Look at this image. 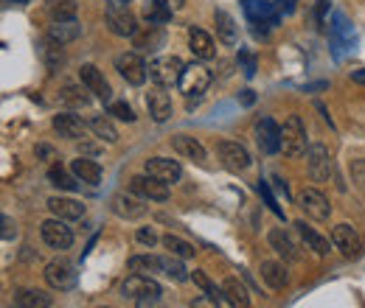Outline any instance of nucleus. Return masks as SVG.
<instances>
[{
	"mask_svg": "<svg viewBox=\"0 0 365 308\" xmlns=\"http://www.w3.org/2000/svg\"><path fill=\"white\" fill-rule=\"evenodd\" d=\"M121 297L133 300L138 308H152V306H158V300H160V283L152 280L149 275L133 272V275L121 283Z\"/></svg>",
	"mask_w": 365,
	"mask_h": 308,
	"instance_id": "obj_1",
	"label": "nucleus"
},
{
	"mask_svg": "<svg viewBox=\"0 0 365 308\" xmlns=\"http://www.w3.org/2000/svg\"><path fill=\"white\" fill-rule=\"evenodd\" d=\"M307 129H304V121L298 115H289L281 127V152L287 157H301L307 154Z\"/></svg>",
	"mask_w": 365,
	"mask_h": 308,
	"instance_id": "obj_2",
	"label": "nucleus"
},
{
	"mask_svg": "<svg viewBox=\"0 0 365 308\" xmlns=\"http://www.w3.org/2000/svg\"><path fill=\"white\" fill-rule=\"evenodd\" d=\"M182 68L185 65L178 56H158V59L149 62V79L158 87H175V85H180Z\"/></svg>",
	"mask_w": 365,
	"mask_h": 308,
	"instance_id": "obj_3",
	"label": "nucleus"
},
{
	"mask_svg": "<svg viewBox=\"0 0 365 308\" xmlns=\"http://www.w3.org/2000/svg\"><path fill=\"white\" fill-rule=\"evenodd\" d=\"M46 283L56 292H71L76 283H79V272L76 264L68 261V258H53L46 266Z\"/></svg>",
	"mask_w": 365,
	"mask_h": 308,
	"instance_id": "obj_4",
	"label": "nucleus"
},
{
	"mask_svg": "<svg viewBox=\"0 0 365 308\" xmlns=\"http://www.w3.org/2000/svg\"><path fill=\"white\" fill-rule=\"evenodd\" d=\"M115 70L121 73V79H124L127 85H135V87H140V85L146 82V76H149V65L140 59V53H135V51L121 53V56L115 59Z\"/></svg>",
	"mask_w": 365,
	"mask_h": 308,
	"instance_id": "obj_5",
	"label": "nucleus"
},
{
	"mask_svg": "<svg viewBox=\"0 0 365 308\" xmlns=\"http://www.w3.org/2000/svg\"><path fill=\"white\" fill-rule=\"evenodd\" d=\"M307 169H309V174H312L315 182H329L334 176V163H331V154H329L326 146L312 143L307 149Z\"/></svg>",
	"mask_w": 365,
	"mask_h": 308,
	"instance_id": "obj_6",
	"label": "nucleus"
},
{
	"mask_svg": "<svg viewBox=\"0 0 365 308\" xmlns=\"http://www.w3.org/2000/svg\"><path fill=\"white\" fill-rule=\"evenodd\" d=\"M107 28L115 34V37H135L138 31V20L135 14L127 9V6H107Z\"/></svg>",
	"mask_w": 365,
	"mask_h": 308,
	"instance_id": "obj_7",
	"label": "nucleus"
},
{
	"mask_svg": "<svg viewBox=\"0 0 365 308\" xmlns=\"http://www.w3.org/2000/svg\"><path fill=\"white\" fill-rule=\"evenodd\" d=\"M130 191L143 196V199H152V202H166L169 199V185L155 179V176H149L146 171L130 179Z\"/></svg>",
	"mask_w": 365,
	"mask_h": 308,
	"instance_id": "obj_8",
	"label": "nucleus"
},
{
	"mask_svg": "<svg viewBox=\"0 0 365 308\" xmlns=\"http://www.w3.org/2000/svg\"><path fill=\"white\" fill-rule=\"evenodd\" d=\"M331 244L346 255V258H357L363 253V238L351 224H337L331 230Z\"/></svg>",
	"mask_w": 365,
	"mask_h": 308,
	"instance_id": "obj_9",
	"label": "nucleus"
},
{
	"mask_svg": "<svg viewBox=\"0 0 365 308\" xmlns=\"http://www.w3.org/2000/svg\"><path fill=\"white\" fill-rule=\"evenodd\" d=\"M208 85H211V73L202 68V65H185L182 68V76H180V90L191 98H197V95H202L205 90H208Z\"/></svg>",
	"mask_w": 365,
	"mask_h": 308,
	"instance_id": "obj_10",
	"label": "nucleus"
},
{
	"mask_svg": "<svg viewBox=\"0 0 365 308\" xmlns=\"http://www.w3.org/2000/svg\"><path fill=\"white\" fill-rule=\"evenodd\" d=\"M43 241L51 250H68L73 244V230L65 224V219H48L43 221Z\"/></svg>",
	"mask_w": 365,
	"mask_h": 308,
	"instance_id": "obj_11",
	"label": "nucleus"
},
{
	"mask_svg": "<svg viewBox=\"0 0 365 308\" xmlns=\"http://www.w3.org/2000/svg\"><path fill=\"white\" fill-rule=\"evenodd\" d=\"M217 152H220L222 166H225V169H230V171H245V169L250 166V154H247V149H245L242 143L222 140V143L217 146Z\"/></svg>",
	"mask_w": 365,
	"mask_h": 308,
	"instance_id": "obj_12",
	"label": "nucleus"
},
{
	"mask_svg": "<svg viewBox=\"0 0 365 308\" xmlns=\"http://www.w3.org/2000/svg\"><path fill=\"white\" fill-rule=\"evenodd\" d=\"M143 171L149 176H155V179H160V182H166V185H175L182 176L180 163L178 160H169V157H152V160H146Z\"/></svg>",
	"mask_w": 365,
	"mask_h": 308,
	"instance_id": "obj_13",
	"label": "nucleus"
},
{
	"mask_svg": "<svg viewBox=\"0 0 365 308\" xmlns=\"http://www.w3.org/2000/svg\"><path fill=\"white\" fill-rule=\"evenodd\" d=\"M256 143L264 154H275L281 152V127L275 124L273 118H262L256 124Z\"/></svg>",
	"mask_w": 365,
	"mask_h": 308,
	"instance_id": "obj_14",
	"label": "nucleus"
},
{
	"mask_svg": "<svg viewBox=\"0 0 365 308\" xmlns=\"http://www.w3.org/2000/svg\"><path fill=\"white\" fill-rule=\"evenodd\" d=\"M245 14L253 26H278V11L267 0H245Z\"/></svg>",
	"mask_w": 365,
	"mask_h": 308,
	"instance_id": "obj_15",
	"label": "nucleus"
},
{
	"mask_svg": "<svg viewBox=\"0 0 365 308\" xmlns=\"http://www.w3.org/2000/svg\"><path fill=\"white\" fill-rule=\"evenodd\" d=\"M301 208L307 211V216H312L315 221H326L331 216V205H329V199L315 191V188H307L304 193H301Z\"/></svg>",
	"mask_w": 365,
	"mask_h": 308,
	"instance_id": "obj_16",
	"label": "nucleus"
},
{
	"mask_svg": "<svg viewBox=\"0 0 365 308\" xmlns=\"http://www.w3.org/2000/svg\"><path fill=\"white\" fill-rule=\"evenodd\" d=\"M79 76H82V85L91 90L96 98H101V101H110V85H107V79H104V73L96 68V65H82V70H79Z\"/></svg>",
	"mask_w": 365,
	"mask_h": 308,
	"instance_id": "obj_17",
	"label": "nucleus"
},
{
	"mask_svg": "<svg viewBox=\"0 0 365 308\" xmlns=\"http://www.w3.org/2000/svg\"><path fill=\"white\" fill-rule=\"evenodd\" d=\"M53 129L59 132V137H68V140H82L88 132V124L71 112H62V115H53Z\"/></svg>",
	"mask_w": 365,
	"mask_h": 308,
	"instance_id": "obj_18",
	"label": "nucleus"
},
{
	"mask_svg": "<svg viewBox=\"0 0 365 308\" xmlns=\"http://www.w3.org/2000/svg\"><path fill=\"white\" fill-rule=\"evenodd\" d=\"M188 45H191V53L197 59H214L217 56V45H214V37L202 28H188Z\"/></svg>",
	"mask_w": 365,
	"mask_h": 308,
	"instance_id": "obj_19",
	"label": "nucleus"
},
{
	"mask_svg": "<svg viewBox=\"0 0 365 308\" xmlns=\"http://www.w3.org/2000/svg\"><path fill=\"white\" fill-rule=\"evenodd\" d=\"M48 211H51L56 219H65V221H73V219H82V216H85V205L76 202V199H65V196H53V199H48Z\"/></svg>",
	"mask_w": 365,
	"mask_h": 308,
	"instance_id": "obj_20",
	"label": "nucleus"
},
{
	"mask_svg": "<svg viewBox=\"0 0 365 308\" xmlns=\"http://www.w3.org/2000/svg\"><path fill=\"white\" fill-rule=\"evenodd\" d=\"M113 213L121 219H140L146 213V205L133 193H118L113 196Z\"/></svg>",
	"mask_w": 365,
	"mask_h": 308,
	"instance_id": "obj_21",
	"label": "nucleus"
},
{
	"mask_svg": "<svg viewBox=\"0 0 365 308\" xmlns=\"http://www.w3.org/2000/svg\"><path fill=\"white\" fill-rule=\"evenodd\" d=\"M146 110H149V115H152L158 124H163V121L172 118V98L160 87L149 90V95H146Z\"/></svg>",
	"mask_w": 365,
	"mask_h": 308,
	"instance_id": "obj_22",
	"label": "nucleus"
},
{
	"mask_svg": "<svg viewBox=\"0 0 365 308\" xmlns=\"http://www.w3.org/2000/svg\"><path fill=\"white\" fill-rule=\"evenodd\" d=\"M172 146H175V152L185 157V160H194V163H205V149H202V143L197 140V137H188V134H175L172 137Z\"/></svg>",
	"mask_w": 365,
	"mask_h": 308,
	"instance_id": "obj_23",
	"label": "nucleus"
},
{
	"mask_svg": "<svg viewBox=\"0 0 365 308\" xmlns=\"http://www.w3.org/2000/svg\"><path fill=\"white\" fill-rule=\"evenodd\" d=\"M133 43H135L138 51H158L163 45V28L155 26V23H149L146 28H138Z\"/></svg>",
	"mask_w": 365,
	"mask_h": 308,
	"instance_id": "obj_24",
	"label": "nucleus"
},
{
	"mask_svg": "<svg viewBox=\"0 0 365 308\" xmlns=\"http://www.w3.org/2000/svg\"><path fill=\"white\" fill-rule=\"evenodd\" d=\"M71 171H73V176H79V182H88V185L101 182V166L96 160H88V157H76L71 163Z\"/></svg>",
	"mask_w": 365,
	"mask_h": 308,
	"instance_id": "obj_25",
	"label": "nucleus"
},
{
	"mask_svg": "<svg viewBox=\"0 0 365 308\" xmlns=\"http://www.w3.org/2000/svg\"><path fill=\"white\" fill-rule=\"evenodd\" d=\"M11 308H51V294L40 292V289H20L14 294Z\"/></svg>",
	"mask_w": 365,
	"mask_h": 308,
	"instance_id": "obj_26",
	"label": "nucleus"
},
{
	"mask_svg": "<svg viewBox=\"0 0 365 308\" xmlns=\"http://www.w3.org/2000/svg\"><path fill=\"white\" fill-rule=\"evenodd\" d=\"M79 37H82V26H79L76 20L53 23V26H51V31H48V40H53V43H59V45L73 43V40H79Z\"/></svg>",
	"mask_w": 365,
	"mask_h": 308,
	"instance_id": "obj_27",
	"label": "nucleus"
},
{
	"mask_svg": "<svg viewBox=\"0 0 365 308\" xmlns=\"http://www.w3.org/2000/svg\"><path fill=\"white\" fill-rule=\"evenodd\" d=\"M267 241H270V247H273L284 261H298V247L292 244V238H289L284 230H270Z\"/></svg>",
	"mask_w": 365,
	"mask_h": 308,
	"instance_id": "obj_28",
	"label": "nucleus"
},
{
	"mask_svg": "<svg viewBox=\"0 0 365 308\" xmlns=\"http://www.w3.org/2000/svg\"><path fill=\"white\" fill-rule=\"evenodd\" d=\"M295 230H298V235L304 238V244H307V250H312L315 255H326L329 253V241L318 235L312 227H307V221H295Z\"/></svg>",
	"mask_w": 365,
	"mask_h": 308,
	"instance_id": "obj_29",
	"label": "nucleus"
},
{
	"mask_svg": "<svg viewBox=\"0 0 365 308\" xmlns=\"http://www.w3.org/2000/svg\"><path fill=\"white\" fill-rule=\"evenodd\" d=\"M222 294L233 308H250V297H247V289L236 280V277H228L222 283Z\"/></svg>",
	"mask_w": 365,
	"mask_h": 308,
	"instance_id": "obj_30",
	"label": "nucleus"
},
{
	"mask_svg": "<svg viewBox=\"0 0 365 308\" xmlns=\"http://www.w3.org/2000/svg\"><path fill=\"white\" fill-rule=\"evenodd\" d=\"M262 280L270 286V289H284L287 286V280H289V275H287V269L284 264H275V261H264L262 264Z\"/></svg>",
	"mask_w": 365,
	"mask_h": 308,
	"instance_id": "obj_31",
	"label": "nucleus"
},
{
	"mask_svg": "<svg viewBox=\"0 0 365 308\" xmlns=\"http://www.w3.org/2000/svg\"><path fill=\"white\" fill-rule=\"evenodd\" d=\"M214 23H217V34L225 45H236L239 43V31H236V23L228 11H217L214 14Z\"/></svg>",
	"mask_w": 365,
	"mask_h": 308,
	"instance_id": "obj_32",
	"label": "nucleus"
},
{
	"mask_svg": "<svg viewBox=\"0 0 365 308\" xmlns=\"http://www.w3.org/2000/svg\"><path fill=\"white\" fill-rule=\"evenodd\" d=\"M88 92H91V90L85 87V85H82V87H73V85H71V87H62L59 101H62L65 107L82 110V107H88V104H91V95H88Z\"/></svg>",
	"mask_w": 365,
	"mask_h": 308,
	"instance_id": "obj_33",
	"label": "nucleus"
},
{
	"mask_svg": "<svg viewBox=\"0 0 365 308\" xmlns=\"http://www.w3.org/2000/svg\"><path fill=\"white\" fill-rule=\"evenodd\" d=\"M143 17H146L149 23H155V26H163V23H169L172 9L163 6L160 0H149V3H143Z\"/></svg>",
	"mask_w": 365,
	"mask_h": 308,
	"instance_id": "obj_34",
	"label": "nucleus"
},
{
	"mask_svg": "<svg viewBox=\"0 0 365 308\" xmlns=\"http://www.w3.org/2000/svg\"><path fill=\"white\" fill-rule=\"evenodd\" d=\"M48 179H51V185H56L62 191H76L79 188V176H71L62 166H51L48 169Z\"/></svg>",
	"mask_w": 365,
	"mask_h": 308,
	"instance_id": "obj_35",
	"label": "nucleus"
},
{
	"mask_svg": "<svg viewBox=\"0 0 365 308\" xmlns=\"http://www.w3.org/2000/svg\"><path fill=\"white\" fill-rule=\"evenodd\" d=\"M130 269L140 272V275L143 272H149V275L152 272H163V258L160 255H133L130 258Z\"/></svg>",
	"mask_w": 365,
	"mask_h": 308,
	"instance_id": "obj_36",
	"label": "nucleus"
},
{
	"mask_svg": "<svg viewBox=\"0 0 365 308\" xmlns=\"http://www.w3.org/2000/svg\"><path fill=\"white\" fill-rule=\"evenodd\" d=\"M163 247H166L172 255H178V258H194V253H197L188 241H182V238L172 235V233H169V235H163Z\"/></svg>",
	"mask_w": 365,
	"mask_h": 308,
	"instance_id": "obj_37",
	"label": "nucleus"
},
{
	"mask_svg": "<svg viewBox=\"0 0 365 308\" xmlns=\"http://www.w3.org/2000/svg\"><path fill=\"white\" fill-rule=\"evenodd\" d=\"M91 127L93 132L98 134L101 140H107V143H115L118 140V132H115V127H113V121L110 118H101V115H96V118H91Z\"/></svg>",
	"mask_w": 365,
	"mask_h": 308,
	"instance_id": "obj_38",
	"label": "nucleus"
},
{
	"mask_svg": "<svg viewBox=\"0 0 365 308\" xmlns=\"http://www.w3.org/2000/svg\"><path fill=\"white\" fill-rule=\"evenodd\" d=\"M51 17H53V23L76 20V3H71V0H56V3L51 6Z\"/></svg>",
	"mask_w": 365,
	"mask_h": 308,
	"instance_id": "obj_39",
	"label": "nucleus"
},
{
	"mask_svg": "<svg viewBox=\"0 0 365 308\" xmlns=\"http://www.w3.org/2000/svg\"><path fill=\"white\" fill-rule=\"evenodd\" d=\"M43 59H46V65L51 68V70H56L62 62H65V53H62V45L53 43V40H48L46 45H43Z\"/></svg>",
	"mask_w": 365,
	"mask_h": 308,
	"instance_id": "obj_40",
	"label": "nucleus"
},
{
	"mask_svg": "<svg viewBox=\"0 0 365 308\" xmlns=\"http://www.w3.org/2000/svg\"><path fill=\"white\" fill-rule=\"evenodd\" d=\"M163 275H169L172 280H178V283H182V280H188L191 275L185 272V266L178 261V255H172V258H163Z\"/></svg>",
	"mask_w": 365,
	"mask_h": 308,
	"instance_id": "obj_41",
	"label": "nucleus"
},
{
	"mask_svg": "<svg viewBox=\"0 0 365 308\" xmlns=\"http://www.w3.org/2000/svg\"><path fill=\"white\" fill-rule=\"evenodd\" d=\"M110 115L113 118H118V121H135V112H133V107L130 104H124V101H113L110 104Z\"/></svg>",
	"mask_w": 365,
	"mask_h": 308,
	"instance_id": "obj_42",
	"label": "nucleus"
},
{
	"mask_svg": "<svg viewBox=\"0 0 365 308\" xmlns=\"http://www.w3.org/2000/svg\"><path fill=\"white\" fill-rule=\"evenodd\" d=\"M259 193L264 196V202H267V208L273 211L275 216H284V211H281V208L275 205V196H273V193H270V188H267V182H262V179H259Z\"/></svg>",
	"mask_w": 365,
	"mask_h": 308,
	"instance_id": "obj_43",
	"label": "nucleus"
},
{
	"mask_svg": "<svg viewBox=\"0 0 365 308\" xmlns=\"http://www.w3.org/2000/svg\"><path fill=\"white\" fill-rule=\"evenodd\" d=\"M239 62H242L245 76H253V73H256V56H253L250 51H239Z\"/></svg>",
	"mask_w": 365,
	"mask_h": 308,
	"instance_id": "obj_44",
	"label": "nucleus"
},
{
	"mask_svg": "<svg viewBox=\"0 0 365 308\" xmlns=\"http://www.w3.org/2000/svg\"><path fill=\"white\" fill-rule=\"evenodd\" d=\"M191 277H194V283H197V286H200V289H202L205 294H211V297H217V294H222V292H217V289L211 286V280H208V277H205L202 272H194Z\"/></svg>",
	"mask_w": 365,
	"mask_h": 308,
	"instance_id": "obj_45",
	"label": "nucleus"
},
{
	"mask_svg": "<svg viewBox=\"0 0 365 308\" xmlns=\"http://www.w3.org/2000/svg\"><path fill=\"white\" fill-rule=\"evenodd\" d=\"M17 238V224L11 216H3V241H14Z\"/></svg>",
	"mask_w": 365,
	"mask_h": 308,
	"instance_id": "obj_46",
	"label": "nucleus"
},
{
	"mask_svg": "<svg viewBox=\"0 0 365 308\" xmlns=\"http://www.w3.org/2000/svg\"><path fill=\"white\" fill-rule=\"evenodd\" d=\"M351 176H354L360 185H365V160H354V163H351Z\"/></svg>",
	"mask_w": 365,
	"mask_h": 308,
	"instance_id": "obj_47",
	"label": "nucleus"
},
{
	"mask_svg": "<svg viewBox=\"0 0 365 308\" xmlns=\"http://www.w3.org/2000/svg\"><path fill=\"white\" fill-rule=\"evenodd\" d=\"M138 241H140V244H149V247H152V244L158 241V235H155V230H146V227H143V230H138Z\"/></svg>",
	"mask_w": 365,
	"mask_h": 308,
	"instance_id": "obj_48",
	"label": "nucleus"
},
{
	"mask_svg": "<svg viewBox=\"0 0 365 308\" xmlns=\"http://www.w3.org/2000/svg\"><path fill=\"white\" fill-rule=\"evenodd\" d=\"M191 308H220V306H217V297H200V300H194Z\"/></svg>",
	"mask_w": 365,
	"mask_h": 308,
	"instance_id": "obj_49",
	"label": "nucleus"
},
{
	"mask_svg": "<svg viewBox=\"0 0 365 308\" xmlns=\"http://www.w3.org/2000/svg\"><path fill=\"white\" fill-rule=\"evenodd\" d=\"M326 9H329V0H318V11H315V14H318V23H320V26H323V17H326Z\"/></svg>",
	"mask_w": 365,
	"mask_h": 308,
	"instance_id": "obj_50",
	"label": "nucleus"
},
{
	"mask_svg": "<svg viewBox=\"0 0 365 308\" xmlns=\"http://www.w3.org/2000/svg\"><path fill=\"white\" fill-rule=\"evenodd\" d=\"M239 98H242V104H253V101H256L253 90H242V95H239Z\"/></svg>",
	"mask_w": 365,
	"mask_h": 308,
	"instance_id": "obj_51",
	"label": "nucleus"
},
{
	"mask_svg": "<svg viewBox=\"0 0 365 308\" xmlns=\"http://www.w3.org/2000/svg\"><path fill=\"white\" fill-rule=\"evenodd\" d=\"M160 3H163V6H169L172 11H178V9H182V3H185V0H160Z\"/></svg>",
	"mask_w": 365,
	"mask_h": 308,
	"instance_id": "obj_52",
	"label": "nucleus"
},
{
	"mask_svg": "<svg viewBox=\"0 0 365 308\" xmlns=\"http://www.w3.org/2000/svg\"><path fill=\"white\" fill-rule=\"evenodd\" d=\"M275 3H278V6H281V9L287 11V14H289V11L295 9V0H275Z\"/></svg>",
	"mask_w": 365,
	"mask_h": 308,
	"instance_id": "obj_53",
	"label": "nucleus"
},
{
	"mask_svg": "<svg viewBox=\"0 0 365 308\" xmlns=\"http://www.w3.org/2000/svg\"><path fill=\"white\" fill-rule=\"evenodd\" d=\"M351 82H357V85H365V68H363V70H354V73H351Z\"/></svg>",
	"mask_w": 365,
	"mask_h": 308,
	"instance_id": "obj_54",
	"label": "nucleus"
},
{
	"mask_svg": "<svg viewBox=\"0 0 365 308\" xmlns=\"http://www.w3.org/2000/svg\"><path fill=\"white\" fill-rule=\"evenodd\" d=\"M275 185H278V191H284V196H289V188H287V182L281 176H275Z\"/></svg>",
	"mask_w": 365,
	"mask_h": 308,
	"instance_id": "obj_55",
	"label": "nucleus"
},
{
	"mask_svg": "<svg viewBox=\"0 0 365 308\" xmlns=\"http://www.w3.org/2000/svg\"><path fill=\"white\" fill-rule=\"evenodd\" d=\"M79 152H88V154H96V146H79Z\"/></svg>",
	"mask_w": 365,
	"mask_h": 308,
	"instance_id": "obj_56",
	"label": "nucleus"
},
{
	"mask_svg": "<svg viewBox=\"0 0 365 308\" xmlns=\"http://www.w3.org/2000/svg\"><path fill=\"white\" fill-rule=\"evenodd\" d=\"M152 308H155V306H152Z\"/></svg>",
	"mask_w": 365,
	"mask_h": 308,
	"instance_id": "obj_57",
	"label": "nucleus"
}]
</instances>
